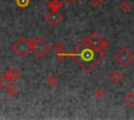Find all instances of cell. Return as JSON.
Listing matches in <instances>:
<instances>
[{
	"label": "cell",
	"instance_id": "obj_1",
	"mask_svg": "<svg viewBox=\"0 0 134 120\" xmlns=\"http://www.w3.org/2000/svg\"><path fill=\"white\" fill-rule=\"evenodd\" d=\"M68 55L85 73H90L105 57V50L92 46L84 39Z\"/></svg>",
	"mask_w": 134,
	"mask_h": 120
},
{
	"label": "cell",
	"instance_id": "obj_2",
	"mask_svg": "<svg viewBox=\"0 0 134 120\" xmlns=\"http://www.w3.org/2000/svg\"><path fill=\"white\" fill-rule=\"evenodd\" d=\"M114 61L121 68H128L134 62V54H133V52L127 46H125V47H121L115 53Z\"/></svg>",
	"mask_w": 134,
	"mask_h": 120
},
{
	"label": "cell",
	"instance_id": "obj_3",
	"mask_svg": "<svg viewBox=\"0 0 134 120\" xmlns=\"http://www.w3.org/2000/svg\"><path fill=\"white\" fill-rule=\"evenodd\" d=\"M13 50L19 57L23 58L29 53L30 50H32V41H28L25 38L21 37L14 44Z\"/></svg>",
	"mask_w": 134,
	"mask_h": 120
},
{
	"label": "cell",
	"instance_id": "obj_4",
	"mask_svg": "<svg viewBox=\"0 0 134 120\" xmlns=\"http://www.w3.org/2000/svg\"><path fill=\"white\" fill-rule=\"evenodd\" d=\"M50 50L49 44L42 38H38L32 42V52L37 57H44Z\"/></svg>",
	"mask_w": 134,
	"mask_h": 120
},
{
	"label": "cell",
	"instance_id": "obj_5",
	"mask_svg": "<svg viewBox=\"0 0 134 120\" xmlns=\"http://www.w3.org/2000/svg\"><path fill=\"white\" fill-rule=\"evenodd\" d=\"M85 39H86V41H87L89 44H91L92 46H94V47H96V48L106 50V49H108V48L110 47L109 42H108L107 40H105L104 38H102V37H100L98 33H96V32L91 33L90 35L86 37Z\"/></svg>",
	"mask_w": 134,
	"mask_h": 120
},
{
	"label": "cell",
	"instance_id": "obj_6",
	"mask_svg": "<svg viewBox=\"0 0 134 120\" xmlns=\"http://www.w3.org/2000/svg\"><path fill=\"white\" fill-rule=\"evenodd\" d=\"M63 19L62 15L59 13V10H49L46 15H45V20L50 24V25H57L59 22H61Z\"/></svg>",
	"mask_w": 134,
	"mask_h": 120
},
{
	"label": "cell",
	"instance_id": "obj_7",
	"mask_svg": "<svg viewBox=\"0 0 134 120\" xmlns=\"http://www.w3.org/2000/svg\"><path fill=\"white\" fill-rule=\"evenodd\" d=\"M124 78H125L124 73H121L119 70H116V69L111 71L109 74V79L113 85H119Z\"/></svg>",
	"mask_w": 134,
	"mask_h": 120
},
{
	"label": "cell",
	"instance_id": "obj_8",
	"mask_svg": "<svg viewBox=\"0 0 134 120\" xmlns=\"http://www.w3.org/2000/svg\"><path fill=\"white\" fill-rule=\"evenodd\" d=\"M12 82H14V81H16V80H18L20 77H21V71L19 70V69H17V68H10V69H8L7 71H6V73L4 74Z\"/></svg>",
	"mask_w": 134,
	"mask_h": 120
},
{
	"label": "cell",
	"instance_id": "obj_9",
	"mask_svg": "<svg viewBox=\"0 0 134 120\" xmlns=\"http://www.w3.org/2000/svg\"><path fill=\"white\" fill-rule=\"evenodd\" d=\"M124 103L129 107H134V91H130L124 97Z\"/></svg>",
	"mask_w": 134,
	"mask_h": 120
},
{
	"label": "cell",
	"instance_id": "obj_10",
	"mask_svg": "<svg viewBox=\"0 0 134 120\" xmlns=\"http://www.w3.org/2000/svg\"><path fill=\"white\" fill-rule=\"evenodd\" d=\"M45 83L49 87H55L58 85V78L53 75H49L45 78Z\"/></svg>",
	"mask_w": 134,
	"mask_h": 120
},
{
	"label": "cell",
	"instance_id": "obj_11",
	"mask_svg": "<svg viewBox=\"0 0 134 120\" xmlns=\"http://www.w3.org/2000/svg\"><path fill=\"white\" fill-rule=\"evenodd\" d=\"M5 93H6V95L7 96H9L10 98H13V97H15L17 94H18V89L16 88V87H14V86H9V87H7L6 89H5Z\"/></svg>",
	"mask_w": 134,
	"mask_h": 120
},
{
	"label": "cell",
	"instance_id": "obj_12",
	"mask_svg": "<svg viewBox=\"0 0 134 120\" xmlns=\"http://www.w3.org/2000/svg\"><path fill=\"white\" fill-rule=\"evenodd\" d=\"M120 9H121V11H124V13H128V11H130L131 9H132V5L130 4V2L129 1H127V0H124L121 3H120Z\"/></svg>",
	"mask_w": 134,
	"mask_h": 120
},
{
	"label": "cell",
	"instance_id": "obj_13",
	"mask_svg": "<svg viewBox=\"0 0 134 120\" xmlns=\"http://www.w3.org/2000/svg\"><path fill=\"white\" fill-rule=\"evenodd\" d=\"M10 83H12V81H10V80L5 76V75L0 76V87H1V88L6 89L7 87H9V86H10Z\"/></svg>",
	"mask_w": 134,
	"mask_h": 120
},
{
	"label": "cell",
	"instance_id": "obj_14",
	"mask_svg": "<svg viewBox=\"0 0 134 120\" xmlns=\"http://www.w3.org/2000/svg\"><path fill=\"white\" fill-rule=\"evenodd\" d=\"M93 95H94V97H95L96 99H103V98L105 97V95H106V92H105L104 89L98 88V89H96V90L93 92Z\"/></svg>",
	"mask_w": 134,
	"mask_h": 120
},
{
	"label": "cell",
	"instance_id": "obj_15",
	"mask_svg": "<svg viewBox=\"0 0 134 120\" xmlns=\"http://www.w3.org/2000/svg\"><path fill=\"white\" fill-rule=\"evenodd\" d=\"M63 2H60V1H54V2H50V3H48V5H49V7H50V9L51 10H59L62 6H63Z\"/></svg>",
	"mask_w": 134,
	"mask_h": 120
},
{
	"label": "cell",
	"instance_id": "obj_16",
	"mask_svg": "<svg viewBox=\"0 0 134 120\" xmlns=\"http://www.w3.org/2000/svg\"><path fill=\"white\" fill-rule=\"evenodd\" d=\"M29 2H30V0H16L17 5H18L19 7H22V8H24V7L28 6Z\"/></svg>",
	"mask_w": 134,
	"mask_h": 120
},
{
	"label": "cell",
	"instance_id": "obj_17",
	"mask_svg": "<svg viewBox=\"0 0 134 120\" xmlns=\"http://www.w3.org/2000/svg\"><path fill=\"white\" fill-rule=\"evenodd\" d=\"M53 48L58 51V52H63L64 50V44L62 42H55L53 44Z\"/></svg>",
	"mask_w": 134,
	"mask_h": 120
},
{
	"label": "cell",
	"instance_id": "obj_18",
	"mask_svg": "<svg viewBox=\"0 0 134 120\" xmlns=\"http://www.w3.org/2000/svg\"><path fill=\"white\" fill-rule=\"evenodd\" d=\"M103 2H104V0H91V5L95 8H97L103 4Z\"/></svg>",
	"mask_w": 134,
	"mask_h": 120
},
{
	"label": "cell",
	"instance_id": "obj_19",
	"mask_svg": "<svg viewBox=\"0 0 134 120\" xmlns=\"http://www.w3.org/2000/svg\"><path fill=\"white\" fill-rule=\"evenodd\" d=\"M54 1H60V2H66V0H45V2L47 3H50V2H54Z\"/></svg>",
	"mask_w": 134,
	"mask_h": 120
},
{
	"label": "cell",
	"instance_id": "obj_20",
	"mask_svg": "<svg viewBox=\"0 0 134 120\" xmlns=\"http://www.w3.org/2000/svg\"><path fill=\"white\" fill-rule=\"evenodd\" d=\"M76 1H77V0H66V2H68V3H70V4H74Z\"/></svg>",
	"mask_w": 134,
	"mask_h": 120
}]
</instances>
